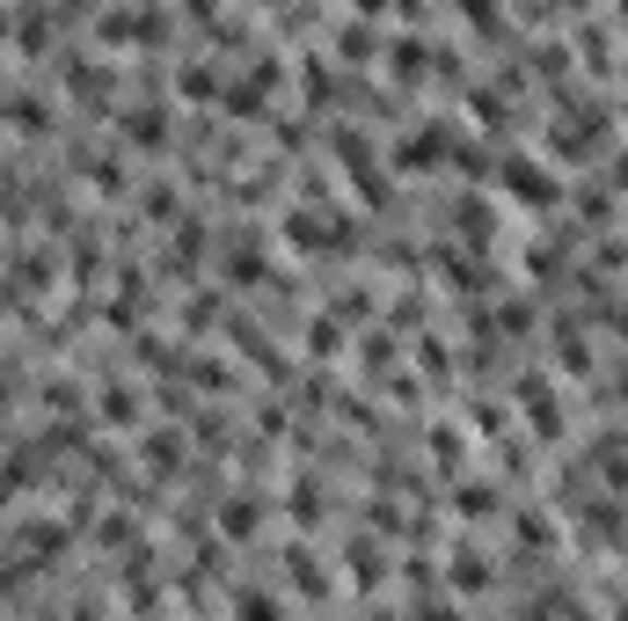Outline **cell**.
<instances>
[{"mask_svg": "<svg viewBox=\"0 0 628 621\" xmlns=\"http://www.w3.org/2000/svg\"><path fill=\"white\" fill-rule=\"evenodd\" d=\"M497 176H505V191L519 198V205H533V213H548V205L563 198V183H556L541 162H527V154H505V168H497Z\"/></svg>", "mask_w": 628, "mask_h": 621, "instance_id": "obj_1", "label": "cell"}, {"mask_svg": "<svg viewBox=\"0 0 628 621\" xmlns=\"http://www.w3.org/2000/svg\"><path fill=\"white\" fill-rule=\"evenodd\" d=\"M446 146H454V140H446V132H410L395 162H402V168H410V176H416V168H438V162H446Z\"/></svg>", "mask_w": 628, "mask_h": 621, "instance_id": "obj_2", "label": "cell"}, {"mask_svg": "<svg viewBox=\"0 0 628 621\" xmlns=\"http://www.w3.org/2000/svg\"><path fill=\"white\" fill-rule=\"evenodd\" d=\"M387 67L402 73V81H424V73H432V45H424V37H402V45L387 51Z\"/></svg>", "mask_w": 628, "mask_h": 621, "instance_id": "obj_3", "label": "cell"}, {"mask_svg": "<svg viewBox=\"0 0 628 621\" xmlns=\"http://www.w3.org/2000/svg\"><path fill=\"white\" fill-rule=\"evenodd\" d=\"M256 520H264V512H256V498H227L219 534H227V541H249V534H256Z\"/></svg>", "mask_w": 628, "mask_h": 621, "instance_id": "obj_4", "label": "cell"}, {"mask_svg": "<svg viewBox=\"0 0 628 621\" xmlns=\"http://www.w3.org/2000/svg\"><path fill=\"white\" fill-rule=\"evenodd\" d=\"M124 140L132 146H161L169 140V118H161V110H132V118H124Z\"/></svg>", "mask_w": 628, "mask_h": 621, "instance_id": "obj_5", "label": "cell"}, {"mask_svg": "<svg viewBox=\"0 0 628 621\" xmlns=\"http://www.w3.org/2000/svg\"><path fill=\"white\" fill-rule=\"evenodd\" d=\"M102 417H110V425H132V417H140V403H132V387H124V381H110V387H102Z\"/></svg>", "mask_w": 628, "mask_h": 621, "instance_id": "obj_6", "label": "cell"}, {"mask_svg": "<svg viewBox=\"0 0 628 621\" xmlns=\"http://www.w3.org/2000/svg\"><path fill=\"white\" fill-rule=\"evenodd\" d=\"M176 431H154V439H146V468H154V476H176Z\"/></svg>", "mask_w": 628, "mask_h": 621, "instance_id": "obj_7", "label": "cell"}, {"mask_svg": "<svg viewBox=\"0 0 628 621\" xmlns=\"http://www.w3.org/2000/svg\"><path fill=\"white\" fill-rule=\"evenodd\" d=\"M8 124H15V132H45L51 124V110L37 96H23V103H8Z\"/></svg>", "mask_w": 628, "mask_h": 621, "instance_id": "obj_8", "label": "cell"}, {"mask_svg": "<svg viewBox=\"0 0 628 621\" xmlns=\"http://www.w3.org/2000/svg\"><path fill=\"white\" fill-rule=\"evenodd\" d=\"M213 88H219L213 67H183V96H191V103H213Z\"/></svg>", "mask_w": 628, "mask_h": 621, "instance_id": "obj_9", "label": "cell"}, {"mask_svg": "<svg viewBox=\"0 0 628 621\" xmlns=\"http://www.w3.org/2000/svg\"><path fill=\"white\" fill-rule=\"evenodd\" d=\"M454 585H460V593H475V585H483V563H475V556H460V563H454Z\"/></svg>", "mask_w": 628, "mask_h": 621, "instance_id": "obj_10", "label": "cell"}, {"mask_svg": "<svg viewBox=\"0 0 628 621\" xmlns=\"http://www.w3.org/2000/svg\"><path fill=\"white\" fill-rule=\"evenodd\" d=\"M490 504H497V490H460V512H468V520H483Z\"/></svg>", "mask_w": 628, "mask_h": 621, "instance_id": "obj_11", "label": "cell"}, {"mask_svg": "<svg viewBox=\"0 0 628 621\" xmlns=\"http://www.w3.org/2000/svg\"><path fill=\"white\" fill-rule=\"evenodd\" d=\"M337 51H343V59H365V51H373V37H365V29H343Z\"/></svg>", "mask_w": 628, "mask_h": 621, "instance_id": "obj_12", "label": "cell"}]
</instances>
